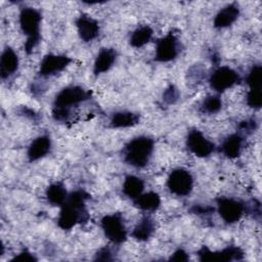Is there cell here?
I'll return each instance as SVG.
<instances>
[{
    "label": "cell",
    "instance_id": "cell-7",
    "mask_svg": "<svg viewBox=\"0 0 262 262\" xmlns=\"http://www.w3.org/2000/svg\"><path fill=\"white\" fill-rule=\"evenodd\" d=\"M216 205L217 212L227 224H233L239 221L246 212L245 204L233 198L219 196L216 199Z\"/></svg>",
    "mask_w": 262,
    "mask_h": 262
},
{
    "label": "cell",
    "instance_id": "cell-26",
    "mask_svg": "<svg viewBox=\"0 0 262 262\" xmlns=\"http://www.w3.org/2000/svg\"><path fill=\"white\" fill-rule=\"evenodd\" d=\"M247 84L250 90H261L262 85V67L260 64H255L251 68L247 79Z\"/></svg>",
    "mask_w": 262,
    "mask_h": 262
},
{
    "label": "cell",
    "instance_id": "cell-25",
    "mask_svg": "<svg viewBox=\"0 0 262 262\" xmlns=\"http://www.w3.org/2000/svg\"><path fill=\"white\" fill-rule=\"evenodd\" d=\"M222 107V100L218 95H209L205 97L201 104V111L204 114L213 115L218 113Z\"/></svg>",
    "mask_w": 262,
    "mask_h": 262
},
{
    "label": "cell",
    "instance_id": "cell-29",
    "mask_svg": "<svg viewBox=\"0 0 262 262\" xmlns=\"http://www.w3.org/2000/svg\"><path fill=\"white\" fill-rule=\"evenodd\" d=\"M238 129L241 132L246 134H251L257 129V121L255 119H249L246 121H243L238 125Z\"/></svg>",
    "mask_w": 262,
    "mask_h": 262
},
{
    "label": "cell",
    "instance_id": "cell-10",
    "mask_svg": "<svg viewBox=\"0 0 262 262\" xmlns=\"http://www.w3.org/2000/svg\"><path fill=\"white\" fill-rule=\"evenodd\" d=\"M200 261H213V262H228V261H238L244 258V252L241 248L236 246H228L221 251L212 252L206 246H203L196 253Z\"/></svg>",
    "mask_w": 262,
    "mask_h": 262
},
{
    "label": "cell",
    "instance_id": "cell-22",
    "mask_svg": "<svg viewBox=\"0 0 262 262\" xmlns=\"http://www.w3.org/2000/svg\"><path fill=\"white\" fill-rule=\"evenodd\" d=\"M122 189L123 193L133 201L143 192L144 181L135 175H128L125 177Z\"/></svg>",
    "mask_w": 262,
    "mask_h": 262
},
{
    "label": "cell",
    "instance_id": "cell-21",
    "mask_svg": "<svg viewBox=\"0 0 262 262\" xmlns=\"http://www.w3.org/2000/svg\"><path fill=\"white\" fill-rule=\"evenodd\" d=\"M140 117L138 114L132 112H117L112 116L111 127L113 128H128L139 123Z\"/></svg>",
    "mask_w": 262,
    "mask_h": 262
},
{
    "label": "cell",
    "instance_id": "cell-27",
    "mask_svg": "<svg viewBox=\"0 0 262 262\" xmlns=\"http://www.w3.org/2000/svg\"><path fill=\"white\" fill-rule=\"evenodd\" d=\"M247 104L250 107L259 110L262 105V91L261 90H249L247 94Z\"/></svg>",
    "mask_w": 262,
    "mask_h": 262
},
{
    "label": "cell",
    "instance_id": "cell-16",
    "mask_svg": "<svg viewBox=\"0 0 262 262\" xmlns=\"http://www.w3.org/2000/svg\"><path fill=\"white\" fill-rule=\"evenodd\" d=\"M118 56V52L114 48H101L94 60L93 64V74L98 76L102 73L107 72L115 63Z\"/></svg>",
    "mask_w": 262,
    "mask_h": 262
},
{
    "label": "cell",
    "instance_id": "cell-4",
    "mask_svg": "<svg viewBox=\"0 0 262 262\" xmlns=\"http://www.w3.org/2000/svg\"><path fill=\"white\" fill-rule=\"evenodd\" d=\"M42 15L41 12L33 7H24L19 12V27L23 34L27 37L25 51L31 54L41 41L40 27Z\"/></svg>",
    "mask_w": 262,
    "mask_h": 262
},
{
    "label": "cell",
    "instance_id": "cell-9",
    "mask_svg": "<svg viewBox=\"0 0 262 262\" xmlns=\"http://www.w3.org/2000/svg\"><path fill=\"white\" fill-rule=\"evenodd\" d=\"M239 82V75L233 69L226 66H222L214 70L209 78L210 87L218 93L224 92Z\"/></svg>",
    "mask_w": 262,
    "mask_h": 262
},
{
    "label": "cell",
    "instance_id": "cell-18",
    "mask_svg": "<svg viewBox=\"0 0 262 262\" xmlns=\"http://www.w3.org/2000/svg\"><path fill=\"white\" fill-rule=\"evenodd\" d=\"M244 145V136L241 133H233L228 135L221 144L222 154L228 159H235L239 157Z\"/></svg>",
    "mask_w": 262,
    "mask_h": 262
},
{
    "label": "cell",
    "instance_id": "cell-33",
    "mask_svg": "<svg viewBox=\"0 0 262 262\" xmlns=\"http://www.w3.org/2000/svg\"><path fill=\"white\" fill-rule=\"evenodd\" d=\"M12 261H30V262H33V261H37V258L31 253L29 252L27 249L23 250L18 255H16Z\"/></svg>",
    "mask_w": 262,
    "mask_h": 262
},
{
    "label": "cell",
    "instance_id": "cell-3",
    "mask_svg": "<svg viewBox=\"0 0 262 262\" xmlns=\"http://www.w3.org/2000/svg\"><path fill=\"white\" fill-rule=\"evenodd\" d=\"M155 148V140L148 136H137L129 140L122 149V157L126 164L141 169L150 161Z\"/></svg>",
    "mask_w": 262,
    "mask_h": 262
},
{
    "label": "cell",
    "instance_id": "cell-8",
    "mask_svg": "<svg viewBox=\"0 0 262 262\" xmlns=\"http://www.w3.org/2000/svg\"><path fill=\"white\" fill-rule=\"evenodd\" d=\"M181 44L177 36L169 32L166 36L157 41L155 60L159 62H168L175 59L180 53Z\"/></svg>",
    "mask_w": 262,
    "mask_h": 262
},
{
    "label": "cell",
    "instance_id": "cell-12",
    "mask_svg": "<svg viewBox=\"0 0 262 262\" xmlns=\"http://www.w3.org/2000/svg\"><path fill=\"white\" fill-rule=\"evenodd\" d=\"M72 62V58L67 55H57V54H46L39 66L38 76L47 78L57 75L62 72L70 63Z\"/></svg>",
    "mask_w": 262,
    "mask_h": 262
},
{
    "label": "cell",
    "instance_id": "cell-34",
    "mask_svg": "<svg viewBox=\"0 0 262 262\" xmlns=\"http://www.w3.org/2000/svg\"><path fill=\"white\" fill-rule=\"evenodd\" d=\"M20 114L24 115V116H26V117H29V118L32 119V120H35V119L37 118V115H35V112H34L33 110H31V108L26 107V106H23V107H21Z\"/></svg>",
    "mask_w": 262,
    "mask_h": 262
},
{
    "label": "cell",
    "instance_id": "cell-31",
    "mask_svg": "<svg viewBox=\"0 0 262 262\" xmlns=\"http://www.w3.org/2000/svg\"><path fill=\"white\" fill-rule=\"evenodd\" d=\"M214 208L211 206H204V205H193L190 208V212L198 215H206V214H212L214 212Z\"/></svg>",
    "mask_w": 262,
    "mask_h": 262
},
{
    "label": "cell",
    "instance_id": "cell-13",
    "mask_svg": "<svg viewBox=\"0 0 262 262\" xmlns=\"http://www.w3.org/2000/svg\"><path fill=\"white\" fill-rule=\"evenodd\" d=\"M78 35L84 42H91L99 35V25L97 20L87 14H81L75 21Z\"/></svg>",
    "mask_w": 262,
    "mask_h": 262
},
{
    "label": "cell",
    "instance_id": "cell-32",
    "mask_svg": "<svg viewBox=\"0 0 262 262\" xmlns=\"http://www.w3.org/2000/svg\"><path fill=\"white\" fill-rule=\"evenodd\" d=\"M189 256L183 249H177L169 258L170 261H177V262H183L188 261Z\"/></svg>",
    "mask_w": 262,
    "mask_h": 262
},
{
    "label": "cell",
    "instance_id": "cell-20",
    "mask_svg": "<svg viewBox=\"0 0 262 262\" xmlns=\"http://www.w3.org/2000/svg\"><path fill=\"white\" fill-rule=\"evenodd\" d=\"M133 204L142 211L154 212L159 209L161 205V198L159 193L155 191H148L145 193L142 192L138 198L133 200Z\"/></svg>",
    "mask_w": 262,
    "mask_h": 262
},
{
    "label": "cell",
    "instance_id": "cell-30",
    "mask_svg": "<svg viewBox=\"0 0 262 262\" xmlns=\"http://www.w3.org/2000/svg\"><path fill=\"white\" fill-rule=\"evenodd\" d=\"M113 258V254L112 251L110 250V248L107 247H103L101 249H99L94 257V260L96 261H112Z\"/></svg>",
    "mask_w": 262,
    "mask_h": 262
},
{
    "label": "cell",
    "instance_id": "cell-15",
    "mask_svg": "<svg viewBox=\"0 0 262 262\" xmlns=\"http://www.w3.org/2000/svg\"><path fill=\"white\" fill-rule=\"evenodd\" d=\"M51 139L48 135H41L35 138L28 147L27 158L30 163L36 162L42 158H44L47 154H49L51 149Z\"/></svg>",
    "mask_w": 262,
    "mask_h": 262
},
{
    "label": "cell",
    "instance_id": "cell-5",
    "mask_svg": "<svg viewBox=\"0 0 262 262\" xmlns=\"http://www.w3.org/2000/svg\"><path fill=\"white\" fill-rule=\"evenodd\" d=\"M100 226L104 235L114 244H122L127 239V228L121 213L105 215L100 220Z\"/></svg>",
    "mask_w": 262,
    "mask_h": 262
},
{
    "label": "cell",
    "instance_id": "cell-1",
    "mask_svg": "<svg viewBox=\"0 0 262 262\" xmlns=\"http://www.w3.org/2000/svg\"><path fill=\"white\" fill-rule=\"evenodd\" d=\"M89 199L90 194L83 189L70 192L60 206L57 225L63 230H70L77 224L86 223L90 218L86 207V202Z\"/></svg>",
    "mask_w": 262,
    "mask_h": 262
},
{
    "label": "cell",
    "instance_id": "cell-2",
    "mask_svg": "<svg viewBox=\"0 0 262 262\" xmlns=\"http://www.w3.org/2000/svg\"><path fill=\"white\" fill-rule=\"evenodd\" d=\"M91 98V92L79 85H69L55 96L52 105V117L57 122L66 123L72 115L73 107Z\"/></svg>",
    "mask_w": 262,
    "mask_h": 262
},
{
    "label": "cell",
    "instance_id": "cell-11",
    "mask_svg": "<svg viewBox=\"0 0 262 262\" xmlns=\"http://www.w3.org/2000/svg\"><path fill=\"white\" fill-rule=\"evenodd\" d=\"M186 147L190 152L199 158H207L216 149L215 143L209 140L199 129L195 128L189 130L187 133Z\"/></svg>",
    "mask_w": 262,
    "mask_h": 262
},
{
    "label": "cell",
    "instance_id": "cell-28",
    "mask_svg": "<svg viewBox=\"0 0 262 262\" xmlns=\"http://www.w3.org/2000/svg\"><path fill=\"white\" fill-rule=\"evenodd\" d=\"M179 98V91L174 85H170L163 93V101L166 104H174Z\"/></svg>",
    "mask_w": 262,
    "mask_h": 262
},
{
    "label": "cell",
    "instance_id": "cell-17",
    "mask_svg": "<svg viewBox=\"0 0 262 262\" xmlns=\"http://www.w3.org/2000/svg\"><path fill=\"white\" fill-rule=\"evenodd\" d=\"M239 15V7L236 3H230L221 8L214 17L213 26L216 29H224L231 26Z\"/></svg>",
    "mask_w": 262,
    "mask_h": 262
},
{
    "label": "cell",
    "instance_id": "cell-23",
    "mask_svg": "<svg viewBox=\"0 0 262 262\" xmlns=\"http://www.w3.org/2000/svg\"><path fill=\"white\" fill-rule=\"evenodd\" d=\"M69 192L67 191L66 186L61 182H53L51 183L45 191L46 199L48 203L52 206L60 207L68 198Z\"/></svg>",
    "mask_w": 262,
    "mask_h": 262
},
{
    "label": "cell",
    "instance_id": "cell-19",
    "mask_svg": "<svg viewBox=\"0 0 262 262\" xmlns=\"http://www.w3.org/2000/svg\"><path fill=\"white\" fill-rule=\"evenodd\" d=\"M155 230L156 227L154 220L149 216H143L135 225L131 235L133 238L139 242H145L152 235Z\"/></svg>",
    "mask_w": 262,
    "mask_h": 262
},
{
    "label": "cell",
    "instance_id": "cell-14",
    "mask_svg": "<svg viewBox=\"0 0 262 262\" xmlns=\"http://www.w3.org/2000/svg\"><path fill=\"white\" fill-rule=\"evenodd\" d=\"M19 59L15 51L9 47L6 46L4 50L2 51L1 57H0V76L2 80H6L9 77H11L18 69Z\"/></svg>",
    "mask_w": 262,
    "mask_h": 262
},
{
    "label": "cell",
    "instance_id": "cell-6",
    "mask_svg": "<svg viewBox=\"0 0 262 262\" xmlns=\"http://www.w3.org/2000/svg\"><path fill=\"white\" fill-rule=\"evenodd\" d=\"M167 187L173 194L186 196L193 188V177L191 173L184 168L174 169L168 176Z\"/></svg>",
    "mask_w": 262,
    "mask_h": 262
},
{
    "label": "cell",
    "instance_id": "cell-24",
    "mask_svg": "<svg viewBox=\"0 0 262 262\" xmlns=\"http://www.w3.org/2000/svg\"><path fill=\"white\" fill-rule=\"evenodd\" d=\"M154 31L149 26H141L135 29L129 39V44L134 48H141L152 38Z\"/></svg>",
    "mask_w": 262,
    "mask_h": 262
}]
</instances>
